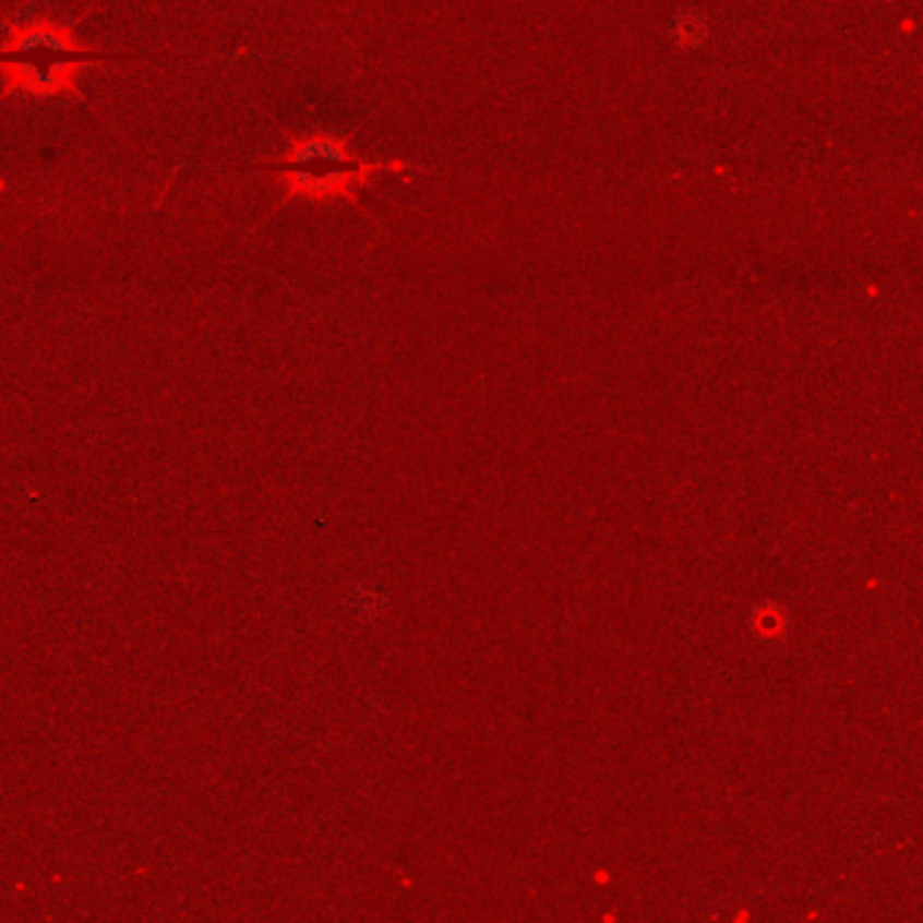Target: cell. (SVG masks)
Segmentation results:
<instances>
[{
    "mask_svg": "<svg viewBox=\"0 0 923 923\" xmlns=\"http://www.w3.org/2000/svg\"><path fill=\"white\" fill-rule=\"evenodd\" d=\"M409 168L412 166L404 160H360L347 149L345 139L312 133V136H287V152L283 160L233 166V171L274 177L283 184V204L296 199L314 201V204L341 199L358 206V188H365L371 177L401 173Z\"/></svg>",
    "mask_w": 923,
    "mask_h": 923,
    "instance_id": "7a4b0ae2",
    "label": "cell"
},
{
    "mask_svg": "<svg viewBox=\"0 0 923 923\" xmlns=\"http://www.w3.org/2000/svg\"><path fill=\"white\" fill-rule=\"evenodd\" d=\"M674 38L680 47H699L707 38V22L696 11H685L674 20Z\"/></svg>",
    "mask_w": 923,
    "mask_h": 923,
    "instance_id": "3957f363",
    "label": "cell"
},
{
    "mask_svg": "<svg viewBox=\"0 0 923 923\" xmlns=\"http://www.w3.org/2000/svg\"><path fill=\"white\" fill-rule=\"evenodd\" d=\"M182 60L177 52H100L76 41L73 31L52 16L9 22L0 44V79L3 93L27 98H63L79 95V73L95 63H136V60Z\"/></svg>",
    "mask_w": 923,
    "mask_h": 923,
    "instance_id": "6da1fadb",
    "label": "cell"
}]
</instances>
